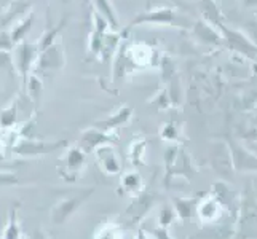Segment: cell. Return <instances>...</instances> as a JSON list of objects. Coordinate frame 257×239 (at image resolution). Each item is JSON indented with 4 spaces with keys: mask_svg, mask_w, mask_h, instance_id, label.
<instances>
[{
    "mask_svg": "<svg viewBox=\"0 0 257 239\" xmlns=\"http://www.w3.org/2000/svg\"><path fill=\"white\" fill-rule=\"evenodd\" d=\"M39 53L40 51H39L37 42H28V40L18 43L16 48L13 50L15 69L21 78L23 90H26V86H28V80L34 74V67H35V63H37Z\"/></svg>",
    "mask_w": 257,
    "mask_h": 239,
    "instance_id": "obj_1",
    "label": "cell"
},
{
    "mask_svg": "<svg viewBox=\"0 0 257 239\" xmlns=\"http://www.w3.org/2000/svg\"><path fill=\"white\" fill-rule=\"evenodd\" d=\"M182 24V28H190V24L187 20L179 21L176 12L170 7H155V8H150L147 12L139 13L138 16L133 18V21L126 26L125 32L131 31L138 28V26H146V24H155V26H177V24Z\"/></svg>",
    "mask_w": 257,
    "mask_h": 239,
    "instance_id": "obj_2",
    "label": "cell"
},
{
    "mask_svg": "<svg viewBox=\"0 0 257 239\" xmlns=\"http://www.w3.org/2000/svg\"><path fill=\"white\" fill-rule=\"evenodd\" d=\"M165 166L166 180L173 179V177H185V179L190 180V177L195 172L190 156L179 145H173L165 152Z\"/></svg>",
    "mask_w": 257,
    "mask_h": 239,
    "instance_id": "obj_3",
    "label": "cell"
},
{
    "mask_svg": "<svg viewBox=\"0 0 257 239\" xmlns=\"http://www.w3.org/2000/svg\"><path fill=\"white\" fill-rule=\"evenodd\" d=\"M219 29L222 32L224 43L230 50L247 59L257 61V43L252 40L251 35H247L243 31H238L235 28H227L225 24H220Z\"/></svg>",
    "mask_w": 257,
    "mask_h": 239,
    "instance_id": "obj_4",
    "label": "cell"
},
{
    "mask_svg": "<svg viewBox=\"0 0 257 239\" xmlns=\"http://www.w3.org/2000/svg\"><path fill=\"white\" fill-rule=\"evenodd\" d=\"M64 66H66V53L63 48V43L58 40L39 53L37 63H35L34 67V74L47 75L50 72H58Z\"/></svg>",
    "mask_w": 257,
    "mask_h": 239,
    "instance_id": "obj_5",
    "label": "cell"
},
{
    "mask_svg": "<svg viewBox=\"0 0 257 239\" xmlns=\"http://www.w3.org/2000/svg\"><path fill=\"white\" fill-rule=\"evenodd\" d=\"M192 34L201 43H205V45H211V47L224 45V37H222L220 29L206 20H198L197 23H195L192 26Z\"/></svg>",
    "mask_w": 257,
    "mask_h": 239,
    "instance_id": "obj_6",
    "label": "cell"
},
{
    "mask_svg": "<svg viewBox=\"0 0 257 239\" xmlns=\"http://www.w3.org/2000/svg\"><path fill=\"white\" fill-rule=\"evenodd\" d=\"M155 202V196L152 193L149 191H141L136 196H133V201L128 207V218H130V223H139L141 220L144 218V215L149 214V210L152 209Z\"/></svg>",
    "mask_w": 257,
    "mask_h": 239,
    "instance_id": "obj_7",
    "label": "cell"
},
{
    "mask_svg": "<svg viewBox=\"0 0 257 239\" xmlns=\"http://www.w3.org/2000/svg\"><path fill=\"white\" fill-rule=\"evenodd\" d=\"M224 206L220 204V201L214 196V194H209V196H203L198 202L197 207V214L201 218V222L205 223H214L220 218L224 212Z\"/></svg>",
    "mask_w": 257,
    "mask_h": 239,
    "instance_id": "obj_8",
    "label": "cell"
},
{
    "mask_svg": "<svg viewBox=\"0 0 257 239\" xmlns=\"http://www.w3.org/2000/svg\"><path fill=\"white\" fill-rule=\"evenodd\" d=\"M230 158H232L233 167L236 171H254L257 172V156L252 155L247 150L238 147V145H230Z\"/></svg>",
    "mask_w": 257,
    "mask_h": 239,
    "instance_id": "obj_9",
    "label": "cell"
},
{
    "mask_svg": "<svg viewBox=\"0 0 257 239\" xmlns=\"http://www.w3.org/2000/svg\"><path fill=\"white\" fill-rule=\"evenodd\" d=\"M32 24H34V15H32V12H29L28 15H24L23 18H20V20L8 28V32H10L15 45L28 40V35L32 29Z\"/></svg>",
    "mask_w": 257,
    "mask_h": 239,
    "instance_id": "obj_10",
    "label": "cell"
},
{
    "mask_svg": "<svg viewBox=\"0 0 257 239\" xmlns=\"http://www.w3.org/2000/svg\"><path fill=\"white\" fill-rule=\"evenodd\" d=\"M203 196L198 194V196H193V198H174V209L177 212V217H179L184 223H187L189 220L192 218L193 212H197L198 207V202Z\"/></svg>",
    "mask_w": 257,
    "mask_h": 239,
    "instance_id": "obj_11",
    "label": "cell"
},
{
    "mask_svg": "<svg viewBox=\"0 0 257 239\" xmlns=\"http://www.w3.org/2000/svg\"><path fill=\"white\" fill-rule=\"evenodd\" d=\"M131 115H133V107L130 105H121V107L113 112L112 115H109L107 118L102 120L97 123V126H99L102 131L104 129H113V128H118L121 125H126V123L131 120Z\"/></svg>",
    "mask_w": 257,
    "mask_h": 239,
    "instance_id": "obj_12",
    "label": "cell"
},
{
    "mask_svg": "<svg viewBox=\"0 0 257 239\" xmlns=\"http://www.w3.org/2000/svg\"><path fill=\"white\" fill-rule=\"evenodd\" d=\"M93 5H94V12L99 13L104 20L109 23L110 29L113 32H118L120 31V21H118L117 12H115V8H113L110 0H93Z\"/></svg>",
    "mask_w": 257,
    "mask_h": 239,
    "instance_id": "obj_13",
    "label": "cell"
},
{
    "mask_svg": "<svg viewBox=\"0 0 257 239\" xmlns=\"http://www.w3.org/2000/svg\"><path fill=\"white\" fill-rule=\"evenodd\" d=\"M97 158L102 164V169H105L109 174H117L120 171V161L117 158V153L110 147H101L97 150Z\"/></svg>",
    "mask_w": 257,
    "mask_h": 239,
    "instance_id": "obj_14",
    "label": "cell"
},
{
    "mask_svg": "<svg viewBox=\"0 0 257 239\" xmlns=\"http://www.w3.org/2000/svg\"><path fill=\"white\" fill-rule=\"evenodd\" d=\"M121 187L130 193V196H136V194H139L141 191H144L143 177H141V174H138L136 171L126 172L121 179Z\"/></svg>",
    "mask_w": 257,
    "mask_h": 239,
    "instance_id": "obj_15",
    "label": "cell"
},
{
    "mask_svg": "<svg viewBox=\"0 0 257 239\" xmlns=\"http://www.w3.org/2000/svg\"><path fill=\"white\" fill-rule=\"evenodd\" d=\"M198 5H200V10H201L203 16H205L203 20L209 21L211 24L217 26V28L222 24V20H220V10L214 0H198Z\"/></svg>",
    "mask_w": 257,
    "mask_h": 239,
    "instance_id": "obj_16",
    "label": "cell"
},
{
    "mask_svg": "<svg viewBox=\"0 0 257 239\" xmlns=\"http://www.w3.org/2000/svg\"><path fill=\"white\" fill-rule=\"evenodd\" d=\"M147 140L144 137L135 139L130 145V161L133 166H144V155H146Z\"/></svg>",
    "mask_w": 257,
    "mask_h": 239,
    "instance_id": "obj_17",
    "label": "cell"
},
{
    "mask_svg": "<svg viewBox=\"0 0 257 239\" xmlns=\"http://www.w3.org/2000/svg\"><path fill=\"white\" fill-rule=\"evenodd\" d=\"M211 193L220 201V204H222L225 209L232 210L233 194H232V190L228 188V185H225L224 182H216L214 185H212V191Z\"/></svg>",
    "mask_w": 257,
    "mask_h": 239,
    "instance_id": "obj_18",
    "label": "cell"
},
{
    "mask_svg": "<svg viewBox=\"0 0 257 239\" xmlns=\"http://www.w3.org/2000/svg\"><path fill=\"white\" fill-rule=\"evenodd\" d=\"M64 23H66V21H61L59 24L55 26V28H50L48 31L43 32V35L40 37V40H37L39 51L45 50L47 47H50V45H53L55 42H58V39H59V32H61V29H63Z\"/></svg>",
    "mask_w": 257,
    "mask_h": 239,
    "instance_id": "obj_19",
    "label": "cell"
},
{
    "mask_svg": "<svg viewBox=\"0 0 257 239\" xmlns=\"http://www.w3.org/2000/svg\"><path fill=\"white\" fill-rule=\"evenodd\" d=\"M85 142H88L90 145L94 144H115L117 142V136H109L104 134V131H88L85 134Z\"/></svg>",
    "mask_w": 257,
    "mask_h": 239,
    "instance_id": "obj_20",
    "label": "cell"
},
{
    "mask_svg": "<svg viewBox=\"0 0 257 239\" xmlns=\"http://www.w3.org/2000/svg\"><path fill=\"white\" fill-rule=\"evenodd\" d=\"M179 128L174 121H170V123H165L160 129V137L163 140H170V142H177L179 140Z\"/></svg>",
    "mask_w": 257,
    "mask_h": 239,
    "instance_id": "obj_21",
    "label": "cell"
},
{
    "mask_svg": "<svg viewBox=\"0 0 257 239\" xmlns=\"http://www.w3.org/2000/svg\"><path fill=\"white\" fill-rule=\"evenodd\" d=\"M176 218H179V217H177V212L174 207H163L160 210V214H158V226H162V228L171 226L176 222Z\"/></svg>",
    "mask_w": 257,
    "mask_h": 239,
    "instance_id": "obj_22",
    "label": "cell"
},
{
    "mask_svg": "<svg viewBox=\"0 0 257 239\" xmlns=\"http://www.w3.org/2000/svg\"><path fill=\"white\" fill-rule=\"evenodd\" d=\"M168 94H170V99L173 105H181V82L177 75L171 77V82L168 85Z\"/></svg>",
    "mask_w": 257,
    "mask_h": 239,
    "instance_id": "obj_23",
    "label": "cell"
},
{
    "mask_svg": "<svg viewBox=\"0 0 257 239\" xmlns=\"http://www.w3.org/2000/svg\"><path fill=\"white\" fill-rule=\"evenodd\" d=\"M16 48L15 42L12 39L10 32L7 31H0V53H13V50Z\"/></svg>",
    "mask_w": 257,
    "mask_h": 239,
    "instance_id": "obj_24",
    "label": "cell"
},
{
    "mask_svg": "<svg viewBox=\"0 0 257 239\" xmlns=\"http://www.w3.org/2000/svg\"><path fill=\"white\" fill-rule=\"evenodd\" d=\"M149 233L152 234L155 239H173V237L170 236V233H168V228L157 226V228H154V229H150Z\"/></svg>",
    "mask_w": 257,
    "mask_h": 239,
    "instance_id": "obj_25",
    "label": "cell"
},
{
    "mask_svg": "<svg viewBox=\"0 0 257 239\" xmlns=\"http://www.w3.org/2000/svg\"><path fill=\"white\" fill-rule=\"evenodd\" d=\"M136 239H150L149 237V233L146 231V229L141 226L139 229H138V233H136Z\"/></svg>",
    "mask_w": 257,
    "mask_h": 239,
    "instance_id": "obj_26",
    "label": "cell"
},
{
    "mask_svg": "<svg viewBox=\"0 0 257 239\" xmlns=\"http://www.w3.org/2000/svg\"><path fill=\"white\" fill-rule=\"evenodd\" d=\"M244 7H249V8H255L257 7V0H243Z\"/></svg>",
    "mask_w": 257,
    "mask_h": 239,
    "instance_id": "obj_27",
    "label": "cell"
},
{
    "mask_svg": "<svg viewBox=\"0 0 257 239\" xmlns=\"http://www.w3.org/2000/svg\"><path fill=\"white\" fill-rule=\"evenodd\" d=\"M173 2H174V4H176L177 7H184V4L181 2V0H173Z\"/></svg>",
    "mask_w": 257,
    "mask_h": 239,
    "instance_id": "obj_28",
    "label": "cell"
}]
</instances>
